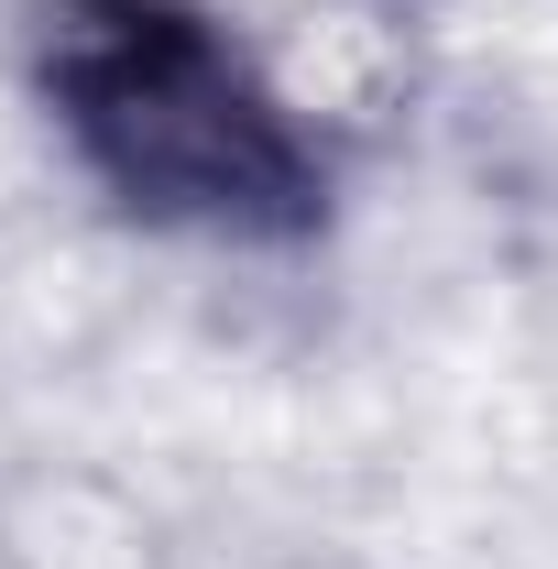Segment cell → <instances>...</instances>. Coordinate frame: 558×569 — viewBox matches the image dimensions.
I'll list each match as a JSON object with an SVG mask.
<instances>
[{"label":"cell","mask_w":558,"mask_h":569,"mask_svg":"<svg viewBox=\"0 0 558 569\" xmlns=\"http://www.w3.org/2000/svg\"><path fill=\"white\" fill-rule=\"evenodd\" d=\"M33 99L142 230L285 252L329 230V153L209 0H44Z\"/></svg>","instance_id":"cell-1"}]
</instances>
